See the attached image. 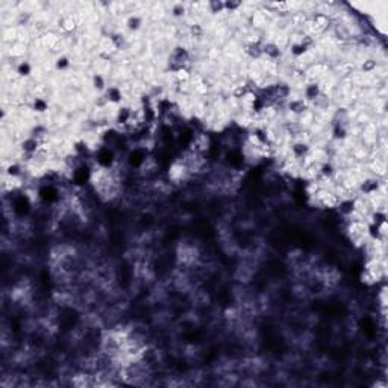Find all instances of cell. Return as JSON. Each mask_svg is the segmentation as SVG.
I'll return each mask as SVG.
<instances>
[{
    "label": "cell",
    "instance_id": "6da1fadb",
    "mask_svg": "<svg viewBox=\"0 0 388 388\" xmlns=\"http://www.w3.org/2000/svg\"><path fill=\"white\" fill-rule=\"evenodd\" d=\"M211 147V140L207 133H197L194 138H193V143H191V147L188 150L191 152H196V153H205L208 152Z\"/></svg>",
    "mask_w": 388,
    "mask_h": 388
}]
</instances>
